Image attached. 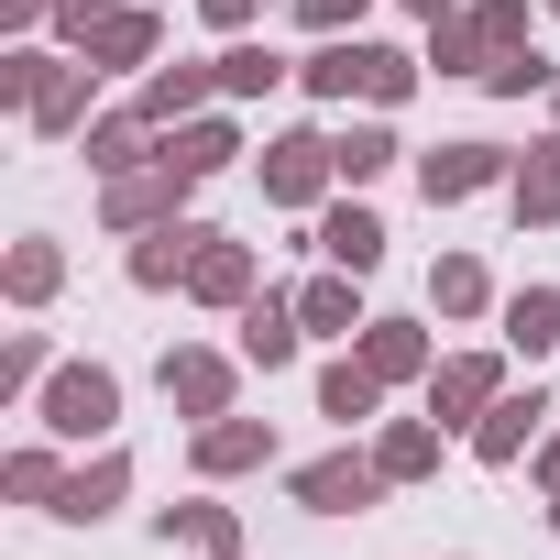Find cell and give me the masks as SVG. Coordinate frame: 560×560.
Returning a JSON list of instances; mask_svg holds the SVG:
<instances>
[{
	"instance_id": "cell-15",
	"label": "cell",
	"mask_w": 560,
	"mask_h": 560,
	"mask_svg": "<svg viewBox=\"0 0 560 560\" xmlns=\"http://www.w3.org/2000/svg\"><path fill=\"white\" fill-rule=\"evenodd\" d=\"M319 253H330L341 275H374V264H385V220H374V209H330V220H319Z\"/></svg>"
},
{
	"instance_id": "cell-17",
	"label": "cell",
	"mask_w": 560,
	"mask_h": 560,
	"mask_svg": "<svg viewBox=\"0 0 560 560\" xmlns=\"http://www.w3.org/2000/svg\"><path fill=\"white\" fill-rule=\"evenodd\" d=\"M374 396H385V374H374V363H363V352H341V363H330V374H319V407H330V418H341V429H352V418H374Z\"/></svg>"
},
{
	"instance_id": "cell-23",
	"label": "cell",
	"mask_w": 560,
	"mask_h": 560,
	"mask_svg": "<svg viewBox=\"0 0 560 560\" xmlns=\"http://www.w3.org/2000/svg\"><path fill=\"white\" fill-rule=\"evenodd\" d=\"M165 154H176L187 176H220L242 143H231V121H209V110H198V121H176V132H165Z\"/></svg>"
},
{
	"instance_id": "cell-32",
	"label": "cell",
	"mask_w": 560,
	"mask_h": 560,
	"mask_svg": "<svg viewBox=\"0 0 560 560\" xmlns=\"http://www.w3.org/2000/svg\"><path fill=\"white\" fill-rule=\"evenodd\" d=\"M330 154H341V176L363 187V176H385V165H396V132H385V121H352V132H341Z\"/></svg>"
},
{
	"instance_id": "cell-33",
	"label": "cell",
	"mask_w": 560,
	"mask_h": 560,
	"mask_svg": "<svg viewBox=\"0 0 560 560\" xmlns=\"http://www.w3.org/2000/svg\"><path fill=\"white\" fill-rule=\"evenodd\" d=\"M56 275H67V264H56V242H12V298H23V308H45V298H56Z\"/></svg>"
},
{
	"instance_id": "cell-37",
	"label": "cell",
	"mask_w": 560,
	"mask_h": 560,
	"mask_svg": "<svg viewBox=\"0 0 560 560\" xmlns=\"http://www.w3.org/2000/svg\"><path fill=\"white\" fill-rule=\"evenodd\" d=\"M110 12H121V0H56V23H67L78 45H100V23H110Z\"/></svg>"
},
{
	"instance_id": "cell-4",
	"label": "cell",
	"mask_w": 560,
	"mask_h": 560,
	"mask_svg": "<svg viewBox=\"0 0 560 560\" xmlns=\"http://www.w3.org/2000/svg\"><path fill=\"white\" fill-rule=\"evenodd\" d=\"M198 176L176 165V154H154V165H132V176H110V231H154V220H176V198H187Z\"/></svg>"
},
{
	"instance_id": "cell-38",
	"label": "cell",
	"mask_w": 560,
	"mask_h": 560,
	"mask_svg": "<svg viewBox=\"0 0 560 560\" xmlns=\"http://www.w3.org/2000/svg\"><path fill=\"white\" fill-rule=\"evenodd\" d=\"M352 12H363V0H298V23H319V34H341Z\"/></svg>"
},
{
	"instance_id": "cell-19",
	"label": "cell",
	"mask_w": 560,
	"mask_h": 560,
	"mask_svg": "<svg viewBox=\"0 0 560 560\" xmlns=\"http://www.w3.org/2000/svg\"><path fill=\"white\" fill-rule=\"evenodd\" d=\"M121 483H132V462H121V451H100L89 472H67V494H56V516H110V505H121Z\"/></svg>"
},
{
	"instance_id": "cell-16",
	"label": "cell",
	"mask_w": 560,
	"mask_h": 560,
	"mask_svg": "<svg viewBox=\"0 0 560 560\" xmlns=\"http://www.w3.org/2000/svg\"><path fill=\"white\" fill-rule=\"evenodd\" d=\"M363 363L385 385H407V374H429V330L418 319H363Z\"/></svg>"
},
{
	"instance_id": "cell-30",
	"label": "cell",
	"mask_w": 560,
	"mask_h": 560,
	"mask_svg": "<svg viewBox=\"0 0 560 560\" xmlns=\"http://www.w3.org/2000/svg\"><path fill=\"white\" fill-rule=\"evenodd\" d=\"M407 89H418V56H396V45H363V100H374V110H396Z\"/></svg>"
},
{
	"instance_id": "cell-34",
	"label": "cell",
	"mask_w": 560,
	"mask_h": 560,
	"mask_svg": "<svg viewBox=\"0 0 560 560\" xmlns=\"http://www.w3.org/2000/svg\"><path fill=\"white\" fill-rule=\"evenodd\" d=\"M483 89H494V100H538V89H560V78H549V56H538V45H516V56H505Z\"/></svg>"
},
{
	"instance_id": "cell-2",
	"label": "cell",
	"mask_w": 560,
	"mask_h": 560,
	"mask_svg": "<svg viewBox=\"0 0 560 560\" xmlns=\"http://www.w3.org/2000/svg\"><path fill=\"white\" fill-rule=\"evenodd\" d=\"M110 418H121V385H110L100 363H67V374L45 385V429H56V440H110Z\"/></svg>"
},
{
	"instance_id": "cell-10",
	"label": "cell",
	"mask_w": 560,
	"mask_h": 560,
	"mask_svg": "<svg viewBox=\"0 0 560 560\" xmlns=\"http://www.w3.org/2000/svg\"><path fill=\"white\" fill-rule=\"evenodd\" d=\"M165 396L187 418H231V363L220 352H165Z\"/></svg>"
},
{
	"instance_id": "cell-35",
	"label": "cell",
	"mask_w": 560,
	"mask_h": 560,
	"mask_svg": "<svg viewBox=\"0 0 560 560\" xmlns=\"http://www.w3.org/2000/svg\"><path fill=\"white\" fill-rule=\"evenodd\" d=\"M12 494H23V505H56V494H67L56 451H12Z\"/></svg>"
},
{
	"instance_id": "cell-28",
	"label": "cell",
	"mask_w": 560,
	"mask_h": 560,
	"mask_svg": "<svg viewBox=\"0 0 560 560\" xmlns=\"http://www.w3.org/2000/svg\"><path fill=\"white\" fill-rule=\"evenodd\" d=\"M298 78H308V89H319V100H352V89H363V34H352V45H341V34H330V45H319V56H308V67H298Z\"/></svg>"
},
{
	"instance_id": "cell-5",
	"label": "cell",
	"mask_w": 560,
	"mask_h": 560,
	"mask_svg": "<svg viewBox=\"0 0 560 560\" xmlns=\"http://www.w3.org/2000/svg\"><path fill=\"white\" fill-rule=\"evenodd\" d=\"M494 396H505V363H494V352H451V363H429V418H440V429L483 418Z\"/></svg>"
},
{
	"instance_id": "cell-1",
	"label": "cell",
	"mask_w": 560,
	"mask_h": 560,
	"mask_svg": "<svg viewBox=\"0 0 560 560\" xmlns=\"http://www.w3.org/2000/svg\"><path fill=\"white\" fill-rule=\"evenodd\" d=\"M516 45H527V0H472V12L429 23V67H472V78H494Z\"/></svg>"
},
{
	"instance_id": "cell-8",
	"label": "cell",
	"mask_w": 560,
	"mask_h": 560,
	"mask_svg": "<svg viewBox=\"0 0 560 560\" xmlns=\"http://www.w3.org/2000/svg\"><path fill=\"white\" fill-rule=\"evenodd\" d=\"M209 253V231L198 220H154L143 242H132V287H187V264Z\"/></svg>"
},
{
	"instance_id": "cell-36",
	"label": "cell",
	"mask_w": 560,
	"mask_h": 560,
	"mask_svg": "<svg viewBox=\"0 0 560 560\" xmlns=\"http://www.w3.org/2000/svg\"><path fill=\"white\" fill-rule=\"evenodd\" d=\"M56 89V56H12V67H0V100H12V110H34Z\"/></svg>"
},
{
	"instance_id": "cell-24",
	"label": "cell",
	"mask_w": 560,
	"mask_h": 560,
	"mask_svg": "<svg viewBox=\"0 0 560 560\" xmlns=\"http://www.w3.org/2000/svg\"><path fill=\"white\" fill-rule=\"evenodd\" d=\"M298 319H308V330H341V341L363 330V319H352V275H341V264H330V275H308V287H298Z\"/></svg>"
},
{
	"instance_id": "cell-18",
	"label": "cell",
	"mask_w": 560,
	"mask_h": 560,
	"mask_svg": "<svg viewBox=\"0 0 560 560\" xmlns=\"http://www.w3.org/2000/svg\"><path fill=\"white\" fill-rule=\"evenodd\" d=\"M374 462H385V483H418V472L440 462V418H396V429L374 440Z\"/></svg>"
},
{
	"instance_id": "cell-25",
	"label": "cell",
	"mask_w": 560,
	"mask_h": 560,
	"mask_svg": "<svg viewBox=\"0 0 560 560\" xmlns=\"http://www.w3.org/2000/svg\"><path fill=\"white\" fill-rule=\"evenodd\" d=\"M505 187H516V220H560V143H538Z\"/></svg>"
},
{
	"instance_id": "cell-40",
	"label": "cell",
	"mask_w": 560,
	"mask_h": 560,
	"mask_svg": "<svg viewBox=\"0 0 560 560\" xmlns=\"http://www.w3.org/2000/svg\"><path fill=\"white\" fill-rule=\"evenodd\" d=\"M538 483H549V516H560V440H538Z\"/></svg>"
},
{
	"instance_id": "cell-29",
	"label": "cell",
	"mask_w": 560,
	"mask_h": 560,
	"mask_svg": "<svg viewBox=\"0 0 560 560\" xmlns=\"http://www.w3.org/2000/svg\"><path fill=\"white\" fill-rule=\"evenodd\" d=\"M165 538H198L209 560H242V527H231L220 505H165Z\"/></svg>"
},
{
	"instance_id": "cell-21",
	"label": "cell",
	"mask_w": 560,
	"mask_h": 560,
	"mask_svg": "<svg viewBox=\"0 0 560 560\" xmlns=\"http://www.w3.org/2000/svg\"><path fill=\"white\" fill-rule=\"evenodd\" d=\"M154 56V12H143V0H121V12L100 23V45H89V67H143Z\"/></svg>"
},
{
	"instance_id": "cell-27",
	"label": "cell",
	"mask_w": 560,
	"mask_h": 560,
	"mask_svg": "<svg viewBox=\"0 0 560 560\" xmlns=\"http://www.w3.org/2000/svg\"><path fill=\"white\" fill-rule=\"evenodd\" d=\"M275 78H287V56H275V45H231V56H220V100H264Z\"/></svg>"
},
{
	"instance_id": "cell-42",
	"label": "cell",
	"mask_w": 560,
	"mask_h": 560,
	"mask_svg": "<svg viewBox=\"0 0 560 560\" xmlns=\"http://www.w3.org/2000/svg\"><path fill=\"white\" fill-rule=\"evenodd\" d=\"M407 12H418V23H451V0H407Z\"/></svg>"
},
{
	"instance_id": "cell-6",
	"label": "cell",
	"mask_w": 560,
	"mask_h": 560,
	"mask_svg": "<svg viewBox=\"0 0 560 560\" xmlns=\"http://www.w3.org/2000/svg\"><path fill=\"white\" fill-rule=\"evenodd\" d=\"M374 494H385V462H363V451H330L298 472V505H319V516H363Z\"/></svg>"
},
{
	"instance_id": "cell-26",
	"label": "cell",
	"mask_w": 560,
	"mask_h": 560,
	"mask_svg": "<svg viewBox=\"0 0 560 560\" xmlns=\"http://www.w3.org/2000/svg\"><path fill=\"white\" fill-rule=\"evenodd\" d=\"M429 308H440V319H472V308H483V264H472V253H440V275H429Z\"/></svg>"
},
{
	"instance_id": "cell-13",
	"label": "cell",
	"mask_w": 560,
	"mask_h": 560,
	"mask_svg": "<svg viewBox=\"0 0 560 560\" xmlns=\"http://www.w3.org/2000/svg\"><path fill=\"white\" fill-rule=\"evenodd\" d=\"M253 462H275V429L264 418H209L198 429V472H253Z\"/></svg>"
},
{
	"instance_id": "cell-11",
	"label": "cell",
	"mask_w": 560,
	"mask_h": 560,
	"mask_svg": "<svg viewBox=\"0 0 560 560\" xmlns=\"http://www.w3.org/2000/svg\"><path fill=\"white\" fill-rule=\"evenodd\" d=\"M187 298H209V308H242V298H253V242H220V231H209V253L187 264Z\"/></svg>"
},
{
	"instance_id": "cell-7",
	"label": "cell",
	"mask_w": 560,
	"mask_h": 560,
	"mask_svg": "<svg viewBox=\"0 0 560 560\" xmlns=\"http://www.w3.org/2000/svg\"><path fill=\"white\" fill-rule=\"evenodd\" d=\"M209 100H220V67H154V78H143V100H132V110H143V121H154V132H176V121H198V110H209Z\"/></svg>"
},
{
	"instance_id": "cell-9",
	"label": "cell",
	"mask_w": 560,
	"mask_h": 560,
	"mask_svg": "<svg viewBox=\"0 0 560 560\" xmlns=\"http://www.w3.org/2000/svg\"><path fill=\"white\" fill-rule=\"evenodd\" d=\"M494 176H516V165H505L494 143H440V154L418 165V187H429V209H440V198H472V187H494Z\"/></svg>"
},
{
	"instance_id": "cell-22",
	"label": "cell",
	"mask_w": 560,
	"mask_h": 560,
	"mask_svg": "<svg viewBox=\"0 0 560 560\" xmlns=\"http://www.w3.org/2000/svg\"><path fill=\"white\" fill-rule=\"evenodd\" d=\"M143 132H154L143 110H110V121H89V165H100V176H132V165H143Z\"/></svg>"
},
{
	"instance_id": "cell-39",
	"label": "cell",
	"mask_w": 560,
	"mask_h": 560,
	"mask_svg": "<svg viewBox=\"0 0 560 560\" xmlns=\"http://www.w3.org/2000/svg\"><path fill=\"white\" fill-rule=\"evenodd\" d=\"M198 12H209L220 34H242V23H253V0H198Z\"/></svg>"
},
{
	"instance_id": "cell-14",
	"label": "cell",
	"mask_w": 560,
	"mask_h": 560,
	"mask_svg": "<svg viewBox=\"0 0 560 560\" xmlns=\"http://www.w3.org/2000/svg\"><path fill=\"white\" fill-rule=\"evenodd\" d=\"M298 330H308V319H298V298L242 308V363H264V374H275V363H298Z\"/></svg>"
},
{
	"instance_id": "cell-43",
	"label": "cell",
	"mask_w": 560,
	"mask_h": 560,
	"mask_svg": "<svg viewBox=\"0 0 560 560\" xmlns=\"http://www.w3.org/2000/svg\"><path fill=\"white\" fill-rule=\"evenodd\" d=\"M549 12H560V0H549Z\"/></svg>"
},
{
	"instance_id": "cell-20",
	"label": "cell",
	"mask_w": 560,
	"mask_h": 560,
	"mask_svg": "<svg viewBox=\"0 0 560 560\" xmlns=\"http://www.w3.org/2000/svg\"><path fill=\"white\" fill-rule=\"evenodd\" d=\"M505 341L538 363V352H560V287H527V298H505Z\"/></svg>"
},
{
	"instance_id": "cell-12",
	"label": "cell",
	"mask_w": 560,
	"mask_h": 560,
	"mask_svg": "<svg viewBox=\"0 0 560 560\" xmlns=\"http://www.w3.org/2000/svg\"><path fill=\"white\" fill-rule=\"evenodd\" d=\"M538 418H549L538 396H494V407L472 418V462H516V451L538 440Z\"/></svg>"
},
{
	"instance_id": "cell-3",
	"label": "cell",
	"mask_w": 560,
	"mask_h": 560,
	"mask_svg": "<svg viewBox=\"0 0 560 560\" xmlns=\"http://www.w3.org/2000/svg\"><path fill=\"white\" fill-rule=\"evenodd\" d=\"M330 176H341V154H330L319 132H275V143H264V198H275V209H319Z\"/></svg>"
},
{
	"instance_id": "cell-31",
	"label": "cell",
	"mask_w": 560,
	"mask_h": 560,
	"mask_svg": "<svg viewBox=\"0 0 560 560\" xmlns=\"http://www.w3.org/2000/svg\"><path fill=\"white\" fill-rule=\"evenodd\" d=\"M89 78H100V67H56V89L34 100V121H45V132H78V121H89Z\"/></svg>"
},
{
	"instance_id": "cell-41",
	"label": "cell",
	"mask_w": 560,
	"mask_h": 560,
	"mask_svg": "<svg viewBox=\"0 0 560 560\" xmlns=\"http://www.w3.org/2000/svg\"><path fill=\"white\" fill-rule=\"evenodd\" d=\"M0 12H12V23H34V12H56V0H0Z\"/></svg>"
}]
</instances>
